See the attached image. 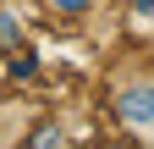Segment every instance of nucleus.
Wrapping results in <instances>:
<instances>
[{
    "label": "nucleus",
    "instance_id": "f257e3e1",
    "mask_svg": "<svg viewBox=\"0 0 154 149\" xmlns=\"http://www.w3.org/2000/svg\"><path fill=\"white\" fill-rule=\"evenodd\" d=\"M110 110H116V122H121L127 133H154V78L121 83L116 100H110Z\"/></svg>",
    "mask_w": 154,
    "mask_h": 149
},
{
    "label": "nucleus",
    "instance_id": "f03ea898",
    "mask_svg": "<svg viewBox=\"0 0 154 149\" xmlns=\"http://www.w3.org/2000/svg\"><path fill=\"white\" fill-rule=\"evenodd\" d=\"M50 6L61 11V17H88L94 6H99V0H50Z\"/></svg>",
    "mask_w": 154,
    "mask_h": 149
},
{
    "label": "nucleus",
    "instance_id": "7ed1b4c3",
    "mask_svg": "<svg viewBox=\"0 0 154 149\" xmlns=\"http://www.w3.org/2000/svg\"><path fill=\"white\" fill-rule=\"evenodd\" d=\"M28 144H38V149H44V144H66V133H61V127H33Z\"/></svg>",
    "mask_w": 154,
    "mask_h": 149
},
{
    "label": "nucleus",
    "instance_id": "20e7f679",
    "mask_svg": "<svg viewBox=\"0 0 154 149\" xmlns=\"http://www.w3.org/2000/svg\"><path fill=\"white\" fill-rule=\"evenodd\" d=\"M0 44H6V50L17 44V17H11V11H0Z\"/></svg>",
    "mask_w": 154,
    "mask_h": 149
}]
</instances>
